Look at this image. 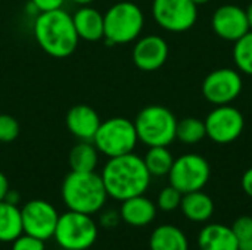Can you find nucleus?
Returning a JSON list of instances; mask_svg holds the SVG:
<instances>
[{"mask_svg": "<svg viewBox=\"0 0 252 250\" xmlns=\"http://www.w3.org/2000/svg\"><path fill=\"white\" fill-rule=\"evenodd\" d=\"M4 200L9 202V203H12V205H16L18 206V203L21 200V196H19V193L16 190H9L7 194H6V197H4Z\"/></svg>", "mask_w": 252, "mask_h": 250, "instance_id": "obj_34", "label": "nucleus"}, {"mask_svg": "<svg viewBox=\"0 0 252 250\" xmlns=\"http://www.w3.org/2000/svg\"><path fill=\"white\" fill-rule=\"evenodd\" d=\"M34 37L40 49L52 57H68L78 46L72 15L63 9L40 12L34 22Z\"/></svg>", "mask_w": 252, "mask_h": 250, "instance_id": "obj_2", "label": "nucleus"}, {"mask_svg": "<svg viewBox=\"0 0 252 250\" xmlns=\"http://www.w3.org/2000/svg\"><path fill=\"white\" fill-rule=\"evenodd\" d=\"M199 250H239V240L232 227L224 224H207L198 236Z\"/></svg>", "mask_w": 252, "mask_h": 250, "instance_id": "obj_17", "label": "nucleus"}, {"mask_svg": "<svg viewBox=\"0 0 252 250\" xmlns=\"http://www.w3.org/2000/svg\"><path fill=\"white\" fill-rule=\"evenodd\" d=\"M143 162L152 177H164L168 175L174 158L167 146H154L146 152Z\"/></svg>", "mask_w": 252, "mask_h": 250, "instance_id": "obj_23", "label": "nucleus"}, {"mask_svg": "<svg viewBox=\"0 0 252 250\" xmlns=\"http://www.w3.org/2000/svg\"><path fill=\"white\" fill-rule=\"evenodd\" d=\"M239 250H252V237L239 242Z\"/></svg>", "mask_w": 252, "mask_h": 250, "instance_id": "obj_35", "label": "nucleus"}, {"mask_svg": "<svg viewBox=\"0 0 252 250\" xmlns=\"http://www.w3.org/2000/svg\"><path fill=\"white\" fill-rule=\"evenodd\" d=\"M74 27L80 40L84 41H99L105 35L103 28V13L97 9L87 6H80L72 15Z\"/></svg>", "mask_w": 252, "mask_h": 250, "instance_id": "obj_18", "label": "nucleus"}, {"mask_svg": "<svg viewBox=\"0 0 252 250\" xmlns=\"http://www.w3.org/2000/svg\"><path fill=\"white\" fill-rule=\"evenodd\" d=\"M68 162L71 171L77 172H92L96 169L99 162V152L93 141L77 143L68 155Z\"/></svg>", "mask_w": 252, "mask_h": 250, "instance_id": "obj_22", "label": "nucleus"}, {"mask_svg": "<svg viewBox=\"0 0 252 250\" xmlns=\"http://www.w3.org/2000/svg\"><path fill=\"white\" fill-rule=\"evenodd\" d=\"M180 209L183 215L192 222H207L214 214L213 199L202 190L186 193L182 197Z\"/></svg>", "mask_w": 252, "mask_h": 250, "instance_id": "obj_19", "label": "nucleus"}, {"mask_svg": "<svg viewBox=\"0 0 252 250\" xmlns=\"http://www.w3.org/2000/svg\"><path fill=\"white\" fill-rule=\"evenodd\" d=\"M207 137V128H205V121L195 118V116H188L183 118L182 121H177L176 127V139L185 144H196L202 141Z\"/></svg>", "mask_w": 252, "mask_h": 250, "instance_id": "obj_24", "label": "nucleus"}, {"mask_svg": "<svg viewBox=\"0 0 252 250\" xmlns=\"http://www.w3.org/2000/svg\"><path fill=\"white\" fill-rule=\"evenodd\" d=\"M12 250H46L44 240L22 233L12 242Z\"/></svg>", "mask_w": 252, "mask_h": 250, "instance_id": "obj_28", "label": "nucleus"}, {"mask_svg": "<svg viewBox=\"0 0 252 250\" xmlns=\"http://www.w3.org/2000/svg\"><path fill=\"white\" fill-rule=\"evenodd\" d=\"M19 136L18 121L7 113H0V143H12Z\"/></svg>", "mask_w": 252, "mask_h": 250, "instance_id": "obj_27", "label": "nucleus"}, {"mask_svg": "<svg viewBox=\"0 0 252 250\" xmlns=\"http://www.w3.org/2000/svg\"><path fill=\"white\" fill-rule=\"evenodd\" d=\"M71 1H74V3L78 4V6H87V4H90L92 1H94V0H71Z\"/></svg>", "mask_w": 252, "mask_h": 250, "instance_id": "obj_37", "label": "nucleus"}, {"mask_svg": "<svg viewBox=\"0 0 252 250\" xmlns=\"http://www.w3.org/2000/svg\"><path fill=\"white\" fill-rule=\"evenodd\" d=\"M22 228L25 234L34 236L41 240H49L53 237L59 214L56 208L41 199L30 200L21 208Z\"/></svg>", "mask_w": 252, "mask_h": 250, "instance_id": "obj_12", "label": "nucleus"}, {"mask_svg": "<svg viewBox=\"0 0 252 250\" xmlns=\"http://www.w3.org/2000/svg\"><path fill=\"white\" fill-rule=\"evenodd\" d=\"M53 237L63 250H87L97 240V224L92 215L68 211L59 215Z\"/></svg>", "mask_w": 252, "mask_h": 250, "instance_id": "obj_7", "label": "nucleus"}, {"mask_svg": "<svg viewBox=\"0 0 252 250\" xmlns=\"http://www.w3.org/2000/svg\"><path fill=\"white\" fill-rule=\"evenodd\" d=\"M10 189H9V181H7V177L0 171V202L1 200H4V197H6V194H7V192H9Z\"/></svg>", "mask_w": 252, "mask_h": 250, "instance_id": "obj_33", "label": "nucleus"}, {"mask_svg": "<svg viewBox=\"0 0 252 250\" xmlns=\"http://www.w3.org/2000/svg\"><path fill=\"white\" fill-rule=\"evenodd\" d=\"M108 199L100 174L71 171L62 183V200L68 211L87 215L99 212Z\"/></svg>", "mask_w": 252, "mask_h": 250, "instance_id": "obj_3", "label": "nucleus"}, {"mask_svg": "<svg viewBox=\"0 0 252 250\" xmlns=\"http://www.w3.org/2000/svg\"><path fill=\"white\" fill-rule=\"evenodd\" d=\"M207 137L217 144H230L241 137L245 128L242 112L230 105L216 106L205 119Z\"/></svg>", "mask_w": 252, "mask_h": 250, "instance_id": "obj_10", "label": "nucleus"}, {"mask_svg": "<svg viewBox=\"0 0 252 250\" xmlns=\"http://www.w3.org/2000/svg\"><path fill=\"white\" fill-rule=\"evenodd\" d=\"M244 88L242 77L232 68H220L210 72L202 83V96L216 106L230 105Z\"/></svg>", "mask_w": 252, "mask_h": 250, "instance_id": "obj_11", "label": "nucleus"}, {"mask_svg": "<svg viewBox=\"0 0 252 250\" xmlns=\"http://www.w3.org/2000/svg\"><path fill=\"white\" fill-rule=\"evenodd\" d=\"M241 184H242V189H244V192L247 193V196H250L252 199V168L247 169V171L244 172Z\"/></svg>", "mask_w": 252, "mask_h": 250, "instance_id": "obj_32", "label": "nucleus"}, {"mask_svg": "<svg viewBox=\"0 0 252 250\" xmlns=\"http://www.w3.org/2000/svg\"><path fill=\"white\" fill-rule=\"evenodd\" d=\"M196 6H202V4H205V3H208L210 0H192Z\"/></svg>", "mask_w": 252, "mask_h": 250, "instance_id": "obj_38", "label": "nucleus"}, {"mask_svg": "<svg viewBox=\"0 0 252 250\" xmlns=\"http://www.w3.org/2000/svg\"><path fill=\"white\" fill-rule=\"evenodd\" d=\"M183 194L173 186L164 187L157 199V208L164 212H173L180 208Z\"/></svg>", "mask_w": 252, "mask_h": 250, "instance_id": "obj_26", "label": "nucleus"}, {"mask_svg": "<svg viewBox=\"0 0 252 250\" xmlns=\"http://www.w3.org/2000/svg\"><path fill=\"white\" fill-rule=\"evenodd\" d=\"M232 230H233V233L239 242L252 237V217L242 215V217L236 218L233 225H232Z\"/></svg>", "mask_w": 252, "mask_h": 250, "instance_id": "obj_29", "label": "nucleus"}, {"mask_svg": "<svg viewBox=\"0 0 252 250\" xmlns=\"http://www.w3.org/2000/svg\"><path fill=\"white\" fill-rule=\"evenodd\" d=\"M168 53L170 49L167 41L159 35L151 34L136 41L133 49V62L140 71L154 72L167 62Z\"/></svg>", "mask_w": 252, "mask_h": 250, "instance_id": "obj_14", "label": "nucleus"}, {"mask_svg": "<svg viewBox=\"0 0 252 250\" xmlns=\"http://www.w3.org/2000/svg\"><path fill=\"white\" fill-rule=\"evenodd\" d=\"M247 10V18H248V25H250V31H252V3L248 6Z\"/></svg>", "mask_w": 252, "mask_h": 250, "instance_id": "obj_36", "label": "nucleus"}, {"mask_svg": "<svg viewBox=\"0 0 252 250\" xmlns=\"http://www.w3.org/2000/svg\"><path fill=\"white\" fill-rule=\"evenodd\" d=\"M139 141L148 147L170 146L176 140L177 119L174 113L161 105L143 108L133 121Z\"/></svg>", "mask_w": 252, "mask_h": 250, "instance_id": "obj_5", "label": "nucleus"}, {"mask_svg": "<svg viewBox=\"0 0 252 250\" xmlns=\"http://www.w3.org/2000/svg\"><path fill=\"white\" fill-rule=\"evenodd\" d=\"M99 221H100V225L103 228H114L121 221V217H120V212H117L114 209H108V211L102 212Z\"/></svg>", "mask_w": 252, "mask_h": 250, "instance_id": "obj_31", "label": "nucleus"}, {"mask_svg": "<svg viewBox=\"0 0 252 250\" xmlns=\"http://www.w3.org/2000/svg\"><path fill=\"white\" fill-rule=\"evenodd\" d=\"M149 250H189V240L179 227L164 224L152 231Z\"/></svg>", "mask_w": 252, "mask_h": 250, "instance_id": "obj_20", "label": "nucleus"}, {"mask_svg": "<svg viewBox=\"0 0 252 250\" xmlns=\"http://www.w3.org/2000/svg\"><path fill=\"white\" fill-rule=\"evenodd\" d=\"M100 122L99 113L89 105H75L65 116L68 131L80 141H93Z\"/></svg>", "mask_w": 252, "mask_h": 250, "instance_id": "obj_15", "label": "nucleus"}, {"mask_svg": "<svg viewBox=\"0 0 252 250\" xmlns=\"http://www.w3.org/2000/svg\"><path fill=\"white\" fill-rule=\"evenodd\" d=\"M30 3L38 12H50V10L62 9L65 0H30Z\"/></svg>", "mask_w": 252, "mask_h": 250, "instance_id": "obj_30", "label": "nucleus"}, {"mask_svg": "<svg viewBox=\"0 0 252 250\" xmlns=\"http://www.w3.org/2000/svg\"><path fill=\"white\" fill-rule=\"evenodd\" d=\"M137 141L139 139L134 122L123 116H114L100 122L93 139V144L97 152L105 155L108 159L131 153Z\"/></svg>", "mask_w": 252, "mask_h": 250, "instance_id": "obj_6", "label": "nucleus"}, {"mask_svg": "<svg viewBox=\"0 0 252 250\" xmlns=\"http://www.w3.org/2000/svg\"><path fill=\"white\" fill-rule=\"evenodd\" d=\"M233 60L239 72L252 75V31H248L245 35L235 41Z\"/></svg>", "mask_w": 252, "mask_h": 250, "instance_id": "obj_25", "label": "nucleus"}, {"mask_svg": "<svg viewBox=\"0 0 252 250\" xmlns=\"http://www.w3.org/2000/svg\"><path fill=\"white\" fill-rule=\"evenodd\" d=\"M211 177L208 161L196 153H188L174 159L168 172L170 186L176 187L182 194L202 190Z\"/></svg>", "mask_w": 252, "mask_h": 250, "instance_id": "obj_8", "label": "nucleus"}, {"mask_svg": "<svg viewBox=\"0 0 252 250\" xmlns=\"http://www.w3.org/2000/svg\"><path fill=\"white\" fill-rule=\"evenodd\" d=\"M211 27L220 38L235 43L250 31L247 10L236 4H223L213 13Z\"/></svg>", "mask_w": 252, "mask_h": 250, "instance_id": "obj_13", "label": "nucleus"}, {"mask_svg": "<svg viewBox=\"0 0 252 250\" xmlns=\"http://www.w3.org/2000/svg\"><path fill=\"white\" fill-rule=\"evenodd\" d=\"M100 177L108 197L120 202L145 194L152 178L143 158L133 152L123 156L109 158L100 172Z\"/></svg>", "mask_w": 252, "mask_h": 250, "instance_id": "obj_1", "label": "nucleus"}, {"mask_svg": "<svg viewBox=\"0 0 252 250\" xmlns=\"http://www.w3.org/2000/svg\"><path fill=\"white\" fill-rule=\"evenodd\" d=\"M157 211V205L145 194H140L121 202L120 217L121 221L131 227H146L154 222Z\"/></svg>", "mask_w": 252, "mask_h": 250, "instance_id": "obj_16", "label": "nucleus"}, {"mask_svg": "<svg viewBox=\"0 0 252 250\" xmlns=\"http://www.w3.org/2000/svg\"><path fill=\"white\" fill-rule=\"evenodd\" d=\"M24 233L21 209L6 200L0 202V242L12 243Z\"/></svg>", "mask_w": 252, "mask_h": 250, "instance_id": "obj_21", "label": "nucleus"}, {"mask_svg": "<svg viewBox=\"0 0 252 250\" xmlns=\"http://www.w3.org/2000/svg\"><path fill=\"white\" fill-rule=\"evenodd\" d=\"M145 25L142 9L133 1H118L103 13V28L108 44H127L139 38Z\"/></svg>", "mask_w": 252, "mask_h": 250, "instance_id": "obj_4", "label": "nucleus"}, {"mask_svg": "<svg viewBox=\"0 0 252 250\" xmlns=\"http://www.w3.org/2000/svg\"><path fill=\"white\" fill-rule=\"evenodd\" d=\"M152 15L165 31L185 32L198 19V6L192 0H154Z\"/></svg>", "mask_w": 252, "mask_h": 250, "instance_id": "obj_9", "label": "nucleus"}]
</instances>
